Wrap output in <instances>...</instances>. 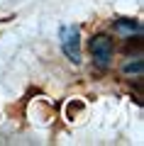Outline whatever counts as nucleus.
Listing matches in <instances>:
<instances>
[{
  "label": "nucleus",
  "mask_w": 144,
  "mask_h": 146,
  "mask_svg": "<svg viewBox=\"0 0 144 146\" xmlns=\"http://www.w3.org/2000/svg\"><path fill=\"white\" fill-rule=\"evenodd\" d=\"M59 39H61L64 56H66L68 61H73V63H81V32H78V27H73V25L61 27Z\"/></svg>",
  "instance_id": "nucleus-1"
},
{
  "label": "nucleus",
  "mask_w": 144,
  "mask_h": 146,
  "mask_svg": "<svg viewBox=\"0 0 144 146\" xmlns=\"http://www.w3.org/2000/svg\"><path fill=\"white\" fill-rule=\"evenodd\" d=\"M90 54H93V61L98 68H108L110 61H113V39L108 34H95L90 36Z\"/></svg>",
  "instance_id": "nucleus-2"
},
{
  "label": "nucleus",
  "mask_w": 144,
  "mask_h": 146,
  "mask_svg": "<svg viewBox=\"0 0 144 146\" xmlns=\"http://www.w3.org/2000/svg\"><path fill=\"white\" fill-rule=\"evenodd\" d=\"M115 29L125 32V34H132V32H134L137 36L142 34V25H139L137 20H117V22H115Z\"/></svg>",
  "instance_id": "nucleus-3"
},
{
  "label": "nucleus",
  "mask_w": 144,
  "mask_h": 146,
  "mask_svg": "<svg viewBox=\"0 0 144 146\" xmlns=\"http://www.w3.org/2000/svg\"><path fill=\"white\" fill-rule=\"evenodd\" d=\"M122 71H125V76H137V78H142V73H144V63H142V58H134V61L125 63Z\"/></svg>",
  "instance_id": "nucleus-4"
}]
</instances>
